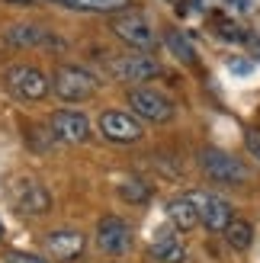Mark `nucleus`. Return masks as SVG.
Masks as SVG:
<instances>
[{
    "label": "nucleus",
    "mask_w": 260,
    "mask_h": 263,
    "mask_svg": "<svg viewBox=\"0 0 260 263\" xmlns=\"http://www.w3.org/2000/svg\"><path fill=\"white\" fill-rule=\"evenodd\" d=\"M116 190H119V196H122L125 202H132V205H141V202H148V199H151V186H148L145 180H138V177L122 180Z\"/></svg>",
    "instance_id": "obj_18"
},
{
    "label": "nucleus",
    "mask_w": 260,
    "mask_h": 263,
    "mask_svg": "<svg viewBox=\"0 0 260 263\" xmlns=\"http://www.w3.org/2000/svg\"><path fill=\"white\" fill-rule=\"evenodd\" d=\"M187 199L193 202V209H196V215L199 221L209 231H225L228 228V221L235 218V209H231V202L225 199V196H218V193H206V190H193Z\"/></svg>",
    "instance_id": "obj_5"
},
{
    "label": "nucleus",
    "mask_w": 260,
    "mask_h": 263,
    "mask_svg": "<svg viewBox=\"0 0 260 263\" xmlns=\"http://www.w3.org/2000/svg\"><path fill=\"white\" fill-rule=\"evenodd\" d=\"M128 4H132V0H61V7L81 10V13H116Z\"/></svg>",
    "instance_id": "obj_17"
},
{
    "label": "nucleus",
    "mask_w": 260,
    "mask_h": 263,
    "mask_svg": "<svg viewBox=\"0 0 260 263\" xmlns=\"http://www.w3.org/2000/svg\"><path fill=\"white\" fill-rule=\"evenodd\" d=\"M128 106H132L138 112V119H145V122H167V119H174V103L167 100L161 90H151V87L128 90Z\"/></svg>",
    "instance_id": "obj_7"
},
{
    "label": "nucleus",
    "mask_w": 260,
    "mask_h": 263,
    "mask_svg": "<svg viewBox=\"0 0 260 263\" xmlns=\"http://www.w3.org/2000/svg\"><path fill=\"white\" fill-rule=\"evenodd\" d=\"M97 247L109 257H122L132 251V228L119 215H103L97 225Z\"/></svg>",
    "instance_id": "obj_6"
},
{
    "label": "nucleus",
    "mask_w": 260,
    "mask_h": 263,
    "mask_svg": "<svg viewBox=\"0 0 260 263\" xmlns=\"http://www.w3.org/2000/svg\"><path fill=\"white\" fill-rule=\"evenodd\" d=\"M167 48H171L174 51V58H180V61H183V64H193V61H196V48H193L190 45V39L183 35V32H167Z\"/></svg>",
    "instance_id": "obj_19"
},
{
    "label": "nucleus",
    "mask_w": 260,
    "mask_h": 263,
    "mask_svg": "<svg viewBox=\"0 0 260 263\" xmlns=\"http://www.w3.org/2000/svg\"><path fill=\"white\" fill-rule=\"evenodd\" d=\"M10 7H26V4H32V0H7Z\"/></svg>",
    "instance_id": "obj_24"
},
{
    "label": "nucleus",
    "mask_w": 260,
    "mask_h": 263,
    "mask_svg": "<svg viewBox=\"0 0 260 263\" xmlns=\"http://www.w3.org/2000/svg\"><path fill=\"white\" fill-rule=\"evenodd\" d=\"M4 90L20 100H42L51 84L48 77L39 71V68H29V64H13V68L4 71Z\"/></svg>",
    "instance_id": "obj_3"
},
{
    "label": "nucleus",
    "mask_w": 260,
    "mask_h": 263,
    "mask_svg": "<svg viewBox=\"0 0 260 263\" xmlns=\"http://www.w3.org/2000/svg\"><path fill=\"white\" fill-rule=\"evenodd\" d=\"M248 148H251V154L260 157V135H257V132H251V135H248Z\"/></svg>",
    "instance_id": "obj_22"
},
{
    "label": "nucleus",
    "mask_w": 260,
    "mask_h": 263,
    "mask_svg": "<svg viewBox=\"0 0 260 263\" xmlns=\"http://www.w3.org/2000/svg\"><path fill=\"white\" fill-rule=\"evenodd\" d=\"M148 254L158 263H187V247L171 228H161L158 234H154L151 244H148Z\"/></svg>",
    "instance_id": "obj_12"
},
{
    "label": "nucleus",
    "mask_w": 260,
    "mask_h": 263,
    "mask_svg": "<svg viewBox=\"0 0 260 263\" xmlns=\"http://www.w3.org/2000/svg\"><path fill=\"white\" fill-rule=\"evenodd\" d=\"M4 42L16 45V48H32V45L48 42V32L42 26H35V23H16V26H10L4 32Z\"/></svg>",
    "instance_id": "obj_14"
},
{
    "label": "nucleus",
    "mask_w": 260,
    "mask_h": 263,
    "mask_svg": "<svg viewBox=\"0 0 260 263\" xmlns=\"http://www.w3.org/2000/svg\"><path fill=\"white\" fill-rule=\"evenodd\" d=\"M7 196H10V205L16 209L20 215H45L48 209H51V196H48V190H45L39 180H32V177L13 180Z\"/></svg>",
    "instance_id": "obj_4"
},
{
    "label": "nucleus",
    "mask_w": 260,
    "mask_h": 263,
    "mask_svg": "<svg viewBox=\"0 0 260 263\" xmlns=\"http://www.w3.org/2000/svg\"><path fill=\"white\" fill-rule=\"evenodd\" d=\"M51 90H55L58 100H64V103H81V100H90L97 93V77L84 68L61 64L55 71V77H51Z\"/></svg>",
    "instance_id": "obj_2"
},
{
    "label": "nucleus",
    "mask_w": 260,
    "mask_h": 263,
    "mask_svg": "<svg viewBox=\"0 0 260 263\" xmlns=\"http://www.w3.org/2000/svg\"><path fill=\"white\" fill-rule=\"evenodd\" d=\"M51 135H55V141L84 144L90 138V119L77 109H58L51 116Z\"/></svg>",
    "instance_id": "obj_11"
},
{
    "label": "nucleus",
    "mask_w": 260,
    "mask_h": 263,
    "mask_svg": "<svg viewBox=\"0 0 260 263\" xmlns=\"http://www.w3.org/2000/svg\"><path fill=\"white\" fill-rule=\"evenodd\" d=\"M48 254L51 257H58V260H77L84 254V234L81 231H71V228H58V231H51L48 238Z\"/></svg>",
    "instance_id": "obj_13"
},
{
    "label": "nucleus",
    "mask_w": 260,
    "mask_h": 263,
    "mask_svg": "<svg viewBox=\"0 0 260 263\" xmlns=\"http://www.w3.org/2000/svg\"><path fill=\"white\" fill-rule=\"evenodd\" d=\"M4 263H45V260L35 257V254H26V251H10Z\"/></svg>",
    "instance_id": "obj_21"
},
{
    "label": "nucleus",
    "mask_w": 260,
    "mask_h": 263,
    "mask_svg": "<svg viewBox=\"0 0 260 263\" xmlns=\"http://www.w3.org/2000/svg\"><path fill=\"white\" fill-rule=\"evenodd\" d=\"M0 238H4V221H0Z\"/></svg>",
    "instance_id": "obj_25"
},
{
    "label": "nucleus",
    "mask_w": 260,
    "mask_h": 263,
    "mask_svg": "<svg viewBox=\"0 0 260 263\" xmlns=\"http://www.w3.org/2000/svg\"><path fill=\"white\" fill-rule=\"evenodd\" d=\"M167 218H171V225L177 231H193L199 225V215H196V209H193V202L187 196H177V199L167 202Z\"/></svg>",
    "instance_id": "obj_15"
},
{
    "label": "nucleus",
    "mask_w": 260,
    "mask_h": 263,
    "mask_svg": "<svg viewBox=\"0 0 260 263\" xmlns=\"http://www.w3.org/2000/svg\"><path fill=\"white\" fill-rule=\"evenodd\" d=\"M199 167L206 170V177L215 180V183H225V186H238L244 183L251 174L235 154H228L222 148H202L199 151Z\"/></svg>",
    "instance_id": "obj_1"
},
{
    "label": "nucleus",
    "mask_w": 260,
    "mask_h": 263,
    "mask_svg": "<svg viewBox=\"0 0 260 263\" xmlns=\"http://www.w3.org/2000/svg\"><path fill=\"white\" fill-rule=\"evenodd\" d=\"M251 55L260 58V39H254V42H251Z\"/></svg>",
    "instance_id": "obj_23"
},
{
    "label": "nucleus",
    "mask_w": 260,
    "mask_h": 263,
    "mask_svg": "<svg viewBox=\"0 0 260 263\" xmlns=\"http://www.w3.org/2000/svg\"><path fill=\"white\" fill-rule=\"evenodd\" d=\"M215 29H218L222 39H228V42H241V39H244V29L238 23H231L228 16H215Z\"/></svg>",
    "instance_id": "obj_20"
},
{
    "label": "nucleus",
    "mask_w": 260,
    "mask_h": 263,
    "mask_svg": "<svg viewBox=\"0 0 260 263\" xmlns=\"http://www.w3.org/2000/svg\"><path fill=\"white\" fill-rule=\"evenodd\" d=\"M100 135L106 141H113V144H135L145 132H141V122L135 119L132 112L106 109L100 116Z\"/></svg>",
    "instance_id": "obj_8"
},
{
    "label": "nucleus",
    "mask_w": 260,
    "mask_h": 263,
    "mask_svg": "<svg viewBox=\"0 0 260 263\" xmlns=\"http://www.w3.org/2000/svg\"><path fill=\"white\" fill-rule=\"evenodd\" d=\"M225 241L235 247V251H248L254 244V225L248 218H231L228 228H225Z\"/></svg>",
    "instance_id": "obj_16"
},
{
    "label": "nucleus",
    "mask_w": 260,
    "mask_h": 263,
    "mask_svg": "<svg viewBox=\"0 0 260 263\" xmlns=\"http://www.w3.org/2000/svg\"><path fill=\"white\" fill-rule=\"evenodd\" d=\"M109 74L116 81H125V84H145L151 77L161 74V64L154 61L151 55H128L109 64Z\"/></svg>",
    "instance_id": "obj_10"
},
{
    "label": "nucleus",
    "mask_w": 260,
    "mask_h": 263,
    "mask_svg": "<svg viewBox=\"0 0 260 263\" xmlns=\"http://www.w3.org/2000/svg\"><path fill=\"white\" fill-rule=\"evenodd\" d=\"M113 35L119 39V42L132 45V48H151L154 45V32H151V23L141 16V13H119L113 23H109Z\"/></svg>",
    "instance_id": "obj_9"
}]
</instances>
